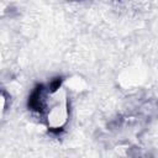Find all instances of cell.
<instances>
[{"instance_id":"obj_1","label":"cell","mask_w":158,"mask_h":158,"mask_svg":"<svg viewBox=\"0 0 158 158\" xmlns=\"http://www.w3.org/2000/svg\"><path fill=\"white\" fill-rule=\"evenodd\" d=\"M30 106L43 116L49 130L59 131L68 122V96L59 80L52 81L48 85H40L30 98Z\"/></svg>"}]
</instances>
